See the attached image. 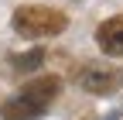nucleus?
<instances>
[{"label":"nucleus","mask_w":123,"mask_h":120,"mask_svg":"<svg viewBox=\"0 0 123 120\" xmlns=\"http://www.w3.org/2000/svg\"><path fill=\"white\" fill-rule=\"evenodd\" d=\"M58 93H62V79L58 76L31 79V82L21 86L17 96H10L4 107H0V117H4V120H38L58 100Z\"/></svg>","instance_id":"nucleus-1"},{"label":"nucleus","mask_w":123,"mask_h":120,"mask_svg":"<svg viewBox=\"0 0 123 120\" xmlns=\"http://www.w3.org/2000/svg\"><path fill=\"white\" fill-rule=\"evenodd\" d=\"M14 31L21 38H51V34H62L68 27V17L55 7H41V4H24L14 10Z\"/></svg>","instance_id":"nucleus-2"},{"label":"nucleus","mask_w":123,"mask_h":120,"mask_svg":"<svg viewBox=\"0 0 123 120\" xmlns=\"http://www.w3.org/2000/svg\"><path fill=\"white\" fill-rule=\"evenodd\" d=\"M120 82H123V76L116 69H96V65H89L79 76V86L86 89V93H92V96H110V93L120 89Z\"/></svg>","instance_id":"nucleus-3"},{"label":"nucleus","mask_w":123,"mask_h":120,"mask_svg":"<svg viewBox=\"0 0 123 120\" xmlns=\"http://www.w3.org/2000/svg\"><path fill=\"white\" fill-rule=\"evenodd\" d=\"M96 45H99L106 55H113V58L123 55V14H116V17L103 21L96 27Z\"/></svg>","instance_id":"nucleus-4"},{"label":"nucleus","mask_w":123,"mask_h":120,"mask_svg":"<svg viewBox=\"0 0 123 120\" xmlns=\"http://www.w3.org/2000/svg\"><path fill=\"white\" fill-rule=\"evenodd\" d=\"M10 65H14V69H21V72L41 69V65H44V48H31V52H24V55H14V58H10Z\"/></svg>","instance_id":"nucleus-5"}]
</instances>
